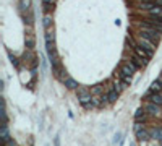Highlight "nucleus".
Returning a JSON list of instances; mask_svg holds the SVG:
<instances>
[{"label": "nucleus", "mask_w": 162, "mask_h": 146, "mask_svg": "<svg viewBox=\"0 0 162 146\" xmlns=\"http://www.w3.org/2000/svg\"><path fill=\"white\" fill-rule=\"evenodd\" d=\"M139 31H141V34L144 36V37L151 39L152 42H157L159 39H160V34H162L160 29H156V28H152V26H148V24H144V23H139Z\"/></svg>", "instance_id": "nucleus-1"}, {"label": "nucleus", "mask_w": 162, "mask_h": 146, "mask_svg": "<svg viewBox=\"0 0 162 146\" xmlns=\"http://www.w3.org/2000/svg\"><path fill=\"white\" fill-rule=\"evenodd\" d=\"M136 42H138V46H141L143 49H146L149 52H154V49H156V42H152L151 39L144 37L143 34H136Z\"/></svg>", "instance_id": "nucleus-2"}, {"label": "nucleus", "mask_w": 162, "mask_h": 146, "mask_svg": "<svg viewBox=\"0 0 162 146\" xmlns=\"http://www.w3.org/2000/svg\"><path fill=\"white\" fill-rule=\"evenodd\" d=\"M135 133H136V138L138 140H149L151 138V133H149V130L146 128V127L144 125H143V123H139V122H136V125H135Z\"/></svg>", "instance_id": "nucleus-3"}, {"label": "nucleus", "mask_w": 162, "mask_h": 146, "mask_svg": "<svg viewBox=\"0 0 162 146\" xmlns=\"http://www.w3.org/2000/svg\"><path fill=\"white\" fill-rule=\"evenodd\" d=\"M141 23H144L148 26H152V28H156V29H160L162 31V18H156V16H148L146 19H143Z\"/></svg>", "instance_id": "nucleus-4"}, {"label": "nucleus", "mask_w": 162, "mask_h": 146, "mask_svg": "<svg viewBox=\"0 0 162 146\" xmlns=\"http://www.w3.org/2000/svg\"><path fill=\"white\" fill-rule=\"evenodd\" d=\"M160 109H162V105H157V104L151 102V101L144 105V111H146L148 114H151V115H156V117L160 115Z\"/></svg>", "instance_id": "nucleus-5"}, {"label": "nucleus", "mask_w": 162, "mask_h": 146, "mask_svg": "<svg viewBox=\"0 0 162 146\" xmlns=\"http://www.w3.org/2000/svg\"><path fill=\"white\" fill-rule=\"evenodd\" d=\"M146 99H149L151 102H154L157 105H162V93H148Z\"/></svg>", "instance_id": "nucleus-6"}, {"label": "nucleus", "mask_w": 162, "mask_h": 146, "mask_svg": "<svg viewBox=\"0 0 162 146\" xmlns=\"http://www.w3.org/2000/svg\"><path fill=\"white\" fill-rule=\"evenodd\" d=\"M135 120L139 122V123H144V122L148 120V112H146L144 109H138L136 114H135Z\"/></svg>", "instance_id": "nucleus-7"}, {"label": "nucleus", "mask_w": 162, "mask_h": 146, "mask_svg": "<svg viewBox=\"0 0 162 146\" xmlns=\"http://www.w3.org/2000/svg\"><path fill=\"white\" fill-rule=\"evenodd\" d=\"M118 91H115V88H113V86H110L109 88V91H107V99H109V102L112 104V102H115L117 99H118Z\"/></svg>", "instance_id": "nucleus-8"}, {"label": "nucleus", "mask_w": 162, "mask_h": 146, "mask_svg": "<svg viewBox=\"0 0 162 146\" xmlns=\"http://www.w3.org/2000/svg\"><path fill=\"white\" fill-rule=\"evenodd\" d=\"M63 84H65L66 88H68V89H78V88H80L78 81H76L75 78H71V76H68V78H66V80L63 81Z\"/></svg>", "instance_id": "nucleus-9"}, {"label": "nucleus", "mask_w": 162, "mask_h": 146, "mask_svg": "<svg viewBox=\"0 0 162 146\" xmlns=\"http://www.w3.org/2000/svg\"><path fill=\"white\" fill-rule=\"evenodd\" d=\"M148 16H156V18H162V7H159V5H156L154 8H151V10H148Z\"/></svg>", "instance_id": "nucleus-10"}, {"label": "nucleus", "mask_w": 162, "mask_h": 146, "mask_svg": "<svg viewBox=\"0 0 162 146\" xmlns=\"http://www.w3.org/2000/svg\"><path fill=\"white\" fill-rule=\"evenodd\" d=\"M149 93H162V81H160V80H156L154 83L151 84Z\"/></svg>", "instance_id": "nucleus-11"}, {"label": "nucleus", "mask_w": 162, "mask_h": 146, "mask_svg": "<svg viewBox=\"0 0 162 146\" xmlns=\"http://www.w3.org/2000/svg\"><path fill=\"white\" fill-rule=\"evenodd\" d=\"M54 41H55V34H54V31H45V46H52L54 44Z\"/></svg>", "instance_id": "nucleus-12"}, {"label": "nucleus", "mask_w": 162, "mask_h": 146, "mask_svg": "<svg viewBox=\"0 0 162 146\" xmlns=\"http://www.w3.org/2000/svg\"><path fill=\"white\" fill-rule=\"evenodd\" d=\"M113 88H115V91L122 93V91H123V89H125V88H127V84L123 83L122 80H118V78H117V75H115V83H113Z\"/></svg>", "instance_id": "nucleus-13"}, {"label": "nucleus", "mask_w": 162, "mask_h": 146, "mask_svg": "<svg viewBox=\"0 0 162 146\" xmlns=\"http://www.w3.org/2000/svg\"><path fill=\"white\" fill-rule=\"evenodd\" d=\"M2 141H3V144H7L8 141H10V136H8V127H7V123H3V125H2Z\"/></svg>", "instance_id": "nucleus-14"}, {"label": "nucleus", "mask_w": 162, "mask_h": 146, "mask_svg": "<svg viewBox=\"0 0 162 146\" xmlns=\"http://www.w3.org/2000/svg\"><path fill=\"white\" fill-rule=\"evenodd\" d=\"M102 91H104V86L102 84H96L91 88V94L92 96H102Z\"/></svg>", "instance_id": "nucleus-15"}, {"label": "nucleus", "mask_w": 162, "mask_h": 146, "mask_svg": "<svg viewBox=\"0 0 162 146\" xmlns=\"http://www.w3.org/2000/svg\"><path fill=\"white\" fill-rule=\"evenodd\" d=\"M20 8H21V12H29L31 0H21V2H20Z\"/></svg>", "instance_id": "nucleus-16"}, {"label": "nucleus", "mask_w": 162, "mask_h": 146, "mask_svg": "<svg viewBox=\"0 0 162 146\" xmlns=\"http://www.w3.org/2000/svg\"><path fill=\"white\" fill-rule=\"evenodd\" d=\"M26 47H28V49H33V47H34V36H33L31 33L26 34Z\"/></svg>", "instance_id": "nucleus-17"}, {"label": "nucleus", "mask_w": 162, "mask_h": 146, "mask_svg": "<svg viewBox=\"0 0 162 146\" xmlns=\"http://www.w3.org/2000/svg\"><path fill=\"white\" fill-rule=\"evenodd\" d=\"M50 24H52V16L47 13L45 18H44V28H45V31H49V29H50Z\"/></svg>", "instance_id": "nucleus-18"}, {"label": "nucleus", "mask_w": 162, "mask_h": 146, "mask_svg": "<svg viewBox=\"0 0 162 146\" xmlns=\"http://www.w3.org/2000/svg\"><path fill=\"white\" fill-rule=\"evenodd\" d=\"M92 104H94V107H102L104 105L102 96H92Z\"/></svg>", "instance_id": "nucleus-19"}, {"label": "nucleus", "mask_w": 162, "mask_h": 146, "mask_svg": "<svg viewBox=\"0 0 162 146\" xmlns=\"http://www.w3.org/2000/svg\"><path fill=\"white\" fill-rule=\"evenodd\" d=\"M118 78H120V80H122L123 83H125L127 86H128V84H131V76H130V75H123V73H120V72H118Z\"/></svg>", "instance_id": "nucleus-20"}, {"label": "nucleus", "mask_w": 162, "mask_h": 146, "mask_svg": "<svg viewBox=\"0 0 162 146\" xmlns=\"http://www.w3.org/2000/svg\"><path fill=\"white\" fill-rule=\"evenodd\" d=\"M10 58H12V63H13V65H15L16 68H18V67H20V62H18V58H16V57H13V55L10 54Z\"/></svg>", "instance_id": "nucleus-21"}, {"label": "nucleus", "mask_w": 162, "mask_h": 146, "mask_svg": "<svg viewBox=\"0 0 162 146\" xmlns=\"http://www.w3.org/2000/svg\"><path fill=\"white\" fill-rule=\"evenodd\" d=\"M52 8H54V5H45V3H44V12H45V13H49Z\"/></svg>", "instance_id": "nucleus-22"}, {"label": "nucleus", "mask_w": 162, "mask_h": 146, "mask_svg": "<svg viewBox=\"0 0 162 146\" xmlns=\"http://www.w3.org/2000/svg\"><path fill=\"white\" fill-rule=\"evenodd\" d=\"M42 3H45V5H55V0H42Z\"/></svg>", "instance_id": "nucleus-23"}, {"label": "nucleus", "mask_w": 162, "mask_h": 146, "mask_svg": "<svg viewBox=\"0 0 162 146\" xmlns=\"http://www.w3.org/2000/svg\"><path fill=\"white\" fill-rule=\"evenodd\" d=\"M156 2V5H159V7H162V0H154Z\"/></svg>", "instance_id": "nucleus-24"}]
</instances>
